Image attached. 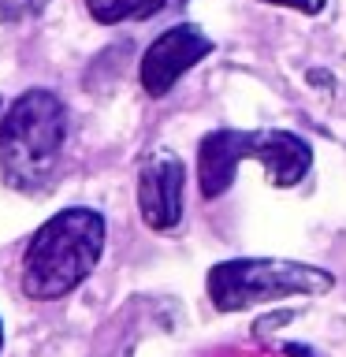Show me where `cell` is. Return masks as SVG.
<instances>
[{
    "mask_svg": "<svg viewBox=\"0 0 346 357\" xmlns=\"http://www.w3.org/2000/svg\"><path fill=\"white\" fill-rule=\"evenodd\" d=\"M0 119H4V100H0Z\"/></svg>",
    "mask_w": 346,
    "mask_h": 357,
    "instance_id": "11",
    "label": "cell"
},
{
    "mask_svg": "<svg viewBox=\"0 0 346 357\" xmlns=\"http://www.w3.org/2000/svg\"><path fill=\"white\" fill-rule=\"evenodd\" d=\"M41 8V0H0V22H15L27 19Z\"/></svg>",
    "mask_w": 346,
    "mask_h": 357,
    "instance_id": "8",
    "label": "cell"
},
{
    "mask_svg": "<svg viewBox=\"0 0 346 357\" xmlns=\"http://www.w3.org/2000/svg\"><path fill=\"white\" fill-rule=\"evenodd\" d=\"M261 4H276V8H294L301 15H320L328 0H261Z\"/></svg>",
    "mask_w": 346,
    "mask_h": 357,
    "instance_id": "9",
    "label": "cell"
},
{
    "mask_svg": "<svg viewBox=\"0 0 346 357\" xmlns=\"http://www.w3.org/2000/svg\"><path fill=\"white\" fill-rule=\"evenodd\" d=\"M105 216L93 208H63L45 220L22 253V294L56 301L82 283L105 253Z\"/></svg>",
    "mask_w": 346,
    "mask_h": 357,
    "instance_id": "1",
    "label": "cell"
},
{
    "mask_svg": "<svg viewBox=\"0 0 346 357\" xmlns=\"http://www.w3.org/2000/svg\"><path fill=\"white\" fill-rule=\"evenodd\" d=\"M138 212L149 231H172L183 216V160L156 149L138 172Z\"/></svg>",
    "mask_w": 346,
    "mask_h": 357,
    "instance_id": "6",
    "label": "cell"
},
{
    "mask_svg": "<svg viewBox=\"0 0 346 357\" xmlns=\"http://www.w3.org/2000/svg\"><path fill=\"white\" fill-rule=\"evenodd\" d=\"M0 346H4V324H0Z\"/></svg>",
    "mask_w": 346,
    "mask_h": 357,
    "instance_id": "10",
    "label": "cell"
},
{
    "mask_svg": "<svg viewBox=\"0 0 346 357\" xmlns=\"http://www.w3.org/2000/svg\"><path fill=\"white\" fill-rule=\"evenodd\" d=\"M335 287L331 272L301 261H276V257H239L223 261L209 272V298L220 312H239L264 301L283 298H317Z\"/></svg>",
    "mask_w": 346,
    "mask_h": 357,
    "instance_id": "4",
    "label": "cell"
},
{
    "mask_svg": "<svg viewBox=\"0 0 346 357\" xmlns=\"http://www.w3.org/2000/svg\"><path fill=\"white\" fill-rule=\"evenodd\" d=\"M67 112L52 89H27L0 119V178L11 190H38L60 160Z\"/></svg>",
    "mask_w": 346,
    "mask_h": 357,
    "instance_id": "3",
    "label": "cell"
},
{
    "mask_svg": "<svg viewBox=\"0 0 346 357\" xmlns=\"http://www.w3.org/2000/svg\"><path fill=\"white\" fill-rule=\"evenodd\" d=\"M164 4L167 0H86L89 15H93L97 22H105V26H112V22H127V19H149Z\"/></svg>",
    "mask_w": 346,
    "mask_h": 357,
    "instance_id": "7",
    "label": "cell"
},
{
    "mask_svg": "<svg viewBox=\"0 0 346 357\" xmlns=\"http://www.w3.org/2000/svg\"><path fill=\"white\" fill-rule=\"evenodd\" d=\"M209 52H212V41L197 26H186L183 22V26L164 30L142 56V67H138L142 89L149 97H164L167 89H172L194 63L205 60Z\"/></svg>",
    "mask_w": 346,
    "mask_h": 357,
    "instance_id": "5",
    "label": "cell"
},
{
    "mask_svg": "<svg viewBox=\"0 0 346 357\" xmlns=\"http://www.w3.org/2000/svg\"><path fill=\"white\" fill-rule=\"evenodd\" d=\"M242 160H261L272 186H298L313 167V149L290 130H209L197 145V186L220 197Z\"/></svg>",
    "mask_w": 346,
    "mask_h": 357,
    "instance_id": "2",
    "label": "cell"
}]
</instances>
